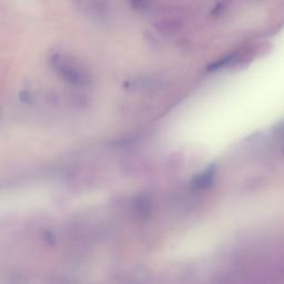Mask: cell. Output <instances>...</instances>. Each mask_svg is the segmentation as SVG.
Returning a JSON list of instances; mask_svg holds the SVG:
<instances>
[{"mask_svg": "<svg viewBox=\"0 0 284 284\" xmlns=\"http://www.w3.org/2000/svg\"><path fill=\"white\" fill-rule=\"evenodd\" d=\"M52 64L58 70V72H60L65 79L72 82V84L84 85L87 82V78L80 70H78L77 68L73 67V65L67 63L63 59H61L60 57L52 58Z\"/></svg>", "mask_w": 284, "mask_h": 284, "instance_id": "6da1fadb", "label": "cell"}, {"mask_svg": "<svg viewBox=\"0 0 284 284\" xmlns=\"http://www.w3.org/2000/svg\"><path fill=\"white\" fill-rule=\"evenodd\" d=\"M155 27L158 32L165 34H173L182 28V21L178 18H162L157 20Z\"/></svg>", "mask_w": 284, "mask_h": 284, "instance_id": "7a4b0ae2", "label": "cell"}, {"mask_svg": "<svg viewBox=\"0 0 284 284\" xmlns=\"http://www.w3.org/2000/svg\"><path fill=\"white\" fill-rule=\"evenodd\" d=\"M213 178H215V168H210L194 179L193 186L196 188H205L211 185Z\"/></svg>", "mask_w": 284, "mask_h": 284, "instance_id": "3957f363", "label": "cell"}, {"mask_svg": "<svg viewBox=\"0 0 284 284\" xmlns=\"http://www.w3.org/2000/svg\"><path fill=\"white\" fill-rule=\"evenodd\" d=\"M132 9L139 12H145L151 7V0H130Z\"/></svg>", "mask_w": 284, "mask_h": 284, "instance_id": "277c9868", "label": "cell"}, {"mask_svg": "<svg viewBox=\"0 0 284 284\" xmlns=\"http://www.w3.org/2000/svg\"><path fill=\"white\" fill-rule=\"evenodd\" d=\"M224 9V3H218V5L215 7V9L212 10V15H215V16H218V15H220L222 14V11H223Z\"/></svg>", "mask_w": 284, "mask_h": 284, "instance_id": "5b68a950", "label": "cell"}]
</instances>
